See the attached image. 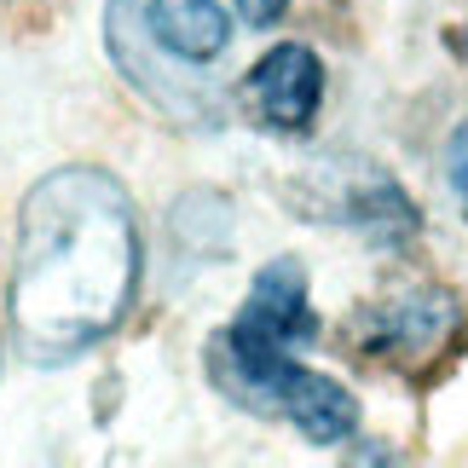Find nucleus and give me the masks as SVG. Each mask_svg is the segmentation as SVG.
Instances as JSON below:
<instances>
[{"mask_svg": "<svg viewBox=\"0 0 468 468\" xmlns=\"http://www.w3.org/2000/svg\"><path fill=\"white\" fill-rule=\"evenodd\" d=\"M139 283L128 191L99 168H58L29 191L17 226L12 324L35 358H69L111 335Z\"/></svg>", "mask_w": 468, "mask_h": 468, "instance_id": "1", "label": "nucleus"}, {"mask_svg": "<svg viewBox=\"0 0 468 468\" xmlns=\"http://www.w3.org/2000/svg\"><path fill=\"white\" fill-rule=\"evenodd\" d=\"M220 376L231 382V393L243 405L278 410V417H290L318 445H341L358 422V405L347 399V388L318 376V370L290 365V353H278V347H249V341L226 335L220 341Z\"/></svg>", "mask_w": 468, "mask_h": 468, "instance_id": "2", "label": "nucleus"}, {"mask_svg": "<svg viewBox=\"0 0 468 468\" xmlns=\"http://www.w3.org/2000/svg\"><path fill=\"white\" fill-rule=\"evenodd\" d=\"M231 335L249 347H278L290 353L295 341H313V301H307V272L295 261H272L249 290L243 318L231 324Z\"/></svg>", "mask_w": 468, "mask_h": 468, "instance_id": "3", "label": "nucleus"}, {"mask_svg": "<svg viewBox=\"0 0 468 468\" xmlns=\"http://www.w3.org/2000/svg\"><path fill=\"white\" fill-rule=\"evenodd\" d=\"M243 93H249V111H255L266 128L295 133V128H307L313 111H318L324 69H318V58L307 47H272L255 69H249Z\"/></svg>", "mask_w": 468, "mask_h": 468, "instance_id": "4", "label": "nucleus"}, {"mask_svg": "<svg viewBox=\"0 0 468 468\" xmlns=\"http://www.w3.org/2000/svg\"><path fill=\"white\" fill-rule=\"evenodd\" d=\"M452 295L440 290H422V295H405L393 307H376L365 324V353L376 358H417V353H434L445 335H452Z\"/></svg>", "mask_w": 468, "mask_h": 468, "instance_id": "5", "label": "nucleus"}, {"mask_svg": "<svg viewBox=\"0 0 468 468\" xmlns=\"http://www.w3.org/2000/svg\"><path fill=\"white\" fill-rule=\"evenodd\" d=\"M151 35L179 58H214L226 47V12L214 0H151Z\"/></svg>", "mask_w": 468, "mask_h": 468, "instance_id": "6", "label": "nucleus"}, {"mask_svg": "<svg viewBox=\"0 0 468 468\" xmlns=\"http://www.w3.org/2000/svg\"><path fill=\"white\" fill-rule=\"evenodd\" d=\"M452 186H457V197L468 203V122H463L457 139H452Z\"/></svg>", "mask_w": 468, "mask_h": 468, "instance_id": "7", "label": "nucleus"}, {"mask_svg": "<svg viewBox=\"0 0 468 468\" xmlns=\"http://www.w3.org/2000/svg\"><path fill=\"white\" fill-rule=\"evenodd\" d=\"M283 6H290V0H238V12H243V24H278L283 17Z\"/></svg>", "mask_w": 468, "mask_h": 468, "instance_id": "8", "label": "nucleus"}]
</instances>
